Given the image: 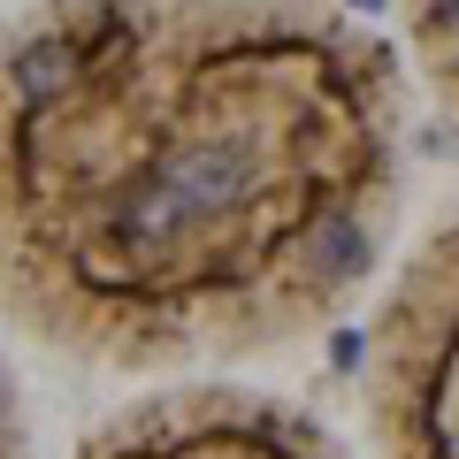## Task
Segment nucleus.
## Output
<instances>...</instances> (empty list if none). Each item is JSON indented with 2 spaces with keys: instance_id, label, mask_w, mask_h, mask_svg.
Segmentation results:
<instances>
[{
  "instance_id": "obj_2",
  "label": "nucleus",
  "mask_w": 459,
  "mask_h": 459,
  "mask_svg": "<svg viewBox=\"0 0 459 459\" xmlns=\"http://www.w3.org/2000/svg\"><path fill=\"white\" fill-rule=\"evenodd\" d=\"M368 383L391 459H459V207L398 268L368 337Z\"/></svg>"
},
{
  "instance_id": "obj_5",
  "label": "nucleus",
  "mask_w": 459,
  "mask_h": 459,
  "mask_svg": "<svg viewBox=\"0 0 459 459\" xmlns=\"http://www.w3.org/2000/svg\"><path fill=\"white\" fill-rule=\"evenodd\" d=\"M0 459H23V413H16L8 376H0Z\"/></svg>"
},
{
  "instance_id": "obj_1",
  "label": "nucleus",
  "mask_w": 459,
  "mask_h": 459,
  "mask_svg": "<svg viewBox=\"0 0 459 459\" xmlns=\"http://www.w3.org/2000/svg\"><path fill=\"white\" fill-rule=\"evenodd\" d=\"M406 77L329 0H31L0 23V314L100 368L253 360L368 291Z\"/></svg>"
},
{
  "instance_id": "obj_4",
  "label": "nucleus",
  "mask_w": 459,
  "mask_h": 459,
  "mask_svg": "<svg viewBox=\"0 0 459 459\" xmlns=\"http://www.w3.org/2000/svg\"><path fill=\"white\" fill-rule=\"evenodd\" d=\"M398 8H406V39L429 92L459 115V0H398Z\"/></svg>"
},
{
  "instance_id": "obj_3",
  "label": "nucleus",
  "mask_w": 459,
  "mask_h": 459,
  "mask_svg": "<svg viewBox=\"0 0 459 459\" xmlns=\"http://www.w3.org/2000/svg\"><path fill=\"white\" fill-rule=\"evenodd\" d=\"M77 459H344V444L283 398L169 391L108 421Z\"/></svg>"
}]
</instances>
